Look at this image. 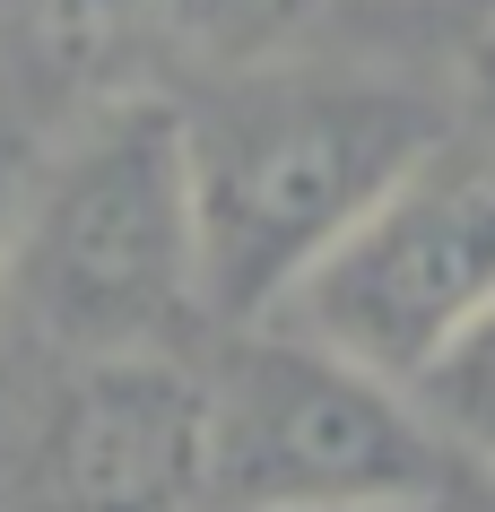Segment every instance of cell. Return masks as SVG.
<instances>
[{"mask_svg": "<svg viewBox=\"0 0 495 512\" xmlns=\"http://www.w3.org/2000/svg\"><path fill=\"white\" fill-rule=\"evenodd\" d=\"M452 148V105L374 70H235L218 105L183 113L200 217V304L226 322H278L304 270L374 200Z\"/></svg>", "mask_w": 495, "mask_h": 512, "instance_id": "obj_1", "label": "cell"}, {"mask_svg": "<svg viewBox=\"0 0 495 512\" xmlns=\"http://www.w3.org/2000/svg\"><path fill=\"white\" fill-rule=\"evenodd\" d=\"M35 330L87 356H165L200 313V217L183 105L105 96L70 148L27 183L18 270Z\"/></svg>", "mask_w": 495, "mask_h": 512, "instance_id": "obj_2", "label": "cell"}, {"mask_svg": "<svg viewBox=\"0 0 495 512\" xmlns=\"http://www.w3.org/2000/svg\"><path fill=\"white\" fill-rule=\"evenodd\" d=\"M443 504V443L409 391L357 374L296 330H244L209 374V504L200 512H339Z\"/></svg>", "mask_w": 495, "mask_h": 512, "instance_id": "obj_3", "label": "cell"}, {"mask_svg": "<svg viewBox=\"0 0 495 512\" xmlns=\"http://www.w3.org/2000/svg\"><path fill=\"white\" fill-rule=\"evenodd\" d=\"M495 313V157H478L461 131L452 148L417 165L409 183L304 270V287L278 304V330L348 356L357 374L417 391L452 339Z\"/></svg>", "mask_w": 495, "mask_h": 512, "instance_id": "obj_4", "label": "cell"}, {"mask_svg": "<svg viewBox=\"0 0 495 512\" xmlns=\"http://www.w3.org/2000/svg\"><path fill=\"white\" fill-rule=\"evenodd\" d=\"M35 512H200L209 374L183 356H87L35 434Z\"/></svg>", "mask_w": 495, "mask_h": 512, "instance_id": "obj_5", "label": "cell"}, {"mask_svg": "<svg viewBox=\"0 0 495 512\" xmlns=\"http://www.w3.org/2000/svg\"><path fill=\"white\" fill-rule=\"evenodd\" d=\"M409 400H417V417L435 426L443 452H469V460L495 469V313L469 330V339H452V356L417 382Z\"/></svg>", "mask_w": 495, "mask_h": 512, "instance_id": "obj_6", "label": "cell"}, {"mask_svg": "<svg viewBox=\"0 0 495 512\" xmlns=\"http://www.w3.org/2000/svg\"><path fill=\"white\" fill-rule=\"evenodd\" d=\"M313 9L322 0H174V27L226 70H270L313 27Z\"/></svg>", "mask_w": 495, "mask_h": 512, "instance_id": "obj_7", "label": "cell"}, {"mask_svg": "<svg viewBox=\"0 0 495 512\" xmlns=\"http://www.w3.org/2000/svg\"><path fill=\"white\" fill-rule=\"evenodd\" d=\"M452 122L469 131L478 157H495V18H478L452 61Z\"/></svg>", "mask_w": 495, "mask_h": 512, "instance_id": "obj_8", "label": "cell"}, {"mask_svg": "<svg viewBox=\"0 0 495 512\" xmlns=\"http://www.w3.org/2000/svg\"><path fill=\"white\" fill-rule=\"evenodd\" d=\"M35 35H44V53H53V61H70V70H96V61L122 44V18H113V0H44Z\"/></svg>", "mask_w": 495, "mask_h": 512, "instance_id": "obj_9", "label": "cell"}, {"mask_svg": "<svg viewBox=\"0 0 495 512\" xmlns=\"http://www.w3.org/2000/svg\"><path fill=\"white\" fill-rule=\"evenodd\" d=\"M18 217H27V165L0 139V296H9V270H18Z\"/></svg>", "mask_w": 495, "mask_h": 512, "instance_id": "obj_10", "label": "cell"}, {"mask_svg": "<svg viewBox=\"0 0 495 512\" xmlns=\"http://www.w3.org/2000/svg\"><path fill=\"white\" fill-rule=\"evenodd\" d=\"M339 512H452V504H339Z\"/></svg>", "mask_w": 495, "mask_h": 512, "instance_id": "obj_11", "label": "cell"}, {"mask_svg": "<svg viewBox=\"0 0 495 512\" xmlns=\"http://www.w3.org/2000/svg\"><path fill=\"white\" fill-rule=\"evenodd\" d=\"M469 18H495V0H469Z\"/></svg>", "mask_w": 495, "mask_h": 512, "instance_id": "obj_12", "label": "cell"}]
</instances>
